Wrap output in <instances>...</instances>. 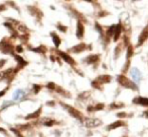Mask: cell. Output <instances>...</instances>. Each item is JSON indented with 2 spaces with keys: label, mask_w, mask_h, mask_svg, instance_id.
I'll list each match as a JSON object with an SVG mask.
<instances>
[{
  "label": "cell",
  "mask_w": 148,
  "mask_h": 137,
  "mask_svg": "<svg viewBox=\"0 0 148 137\" xmlns=\"http://www.w3.org/2000/svg\"><path fill=\"white\" fill-rule=\"evenodd\" d=\"M23 95H24V91H22V89H17L13 95V100L14 101H18V100L21 99Z\"/></svg>",
  "instance_id": "obj_1"
},
{
  "label": "cell",
  "mask_w": 148,
  "mask_h": 137,
  "mask_svg": "<svg viewBox=\"0 0 148 137\" xmlns=\"http://www.w3.org/2000/svg\"><path fill=\"white\" fill-rule=\"evenodd\" d=\"M140 104H141V105H144V106L148 105V100H146V99H140Z\"/></svg>",
  "instance_id": "obj_2"
}]
</instances>
